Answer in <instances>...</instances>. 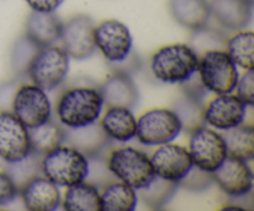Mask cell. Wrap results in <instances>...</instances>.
Listing matches in <instances>:
<instances>
[{"instance_id": "cell-1", "label": "cell", "mask_w": 254, "mask_h": 211, "mask_svg": "<svg viewBox=\"0 0 254 211\" xmlns=\"http://www.w3.org/2000/svg\"><path fill=\"white\" fill-rule=\"evenodd\" d=\"M103 108L99 87L88 84L67 87L57 98V121L64 128H79L98 122Z\"/></svg>"}, {"instance_id": "cell-2", "label": "cell", "mask_w": 254, "mask_h": 211, "mask_svg": "<svg viewBox=\"0 0 254 211\" xmlns=\"http://www.w3.org/2000/svg\"><path fill=\"white\" fill-rule=\"evenodd\" d=\"M198 55L189 44H169L159 47L150 57V71L166 84H180L197 72Z\"/></svg>"}, {"instance_id": "cell-3", "label": "cell", "mask_w": 254, "mask_h": 211, "mask_svg": "<svg viewBox=\"0 0 254 211\" xmlns=\"http://www.w3.org/2000/svg\"><path fill=\"white\" fill-rule=\"evenodd\" d=\"M88 168V158L66 143L60 144L41 156V174L57 186L67 188L86 180Z\"/></svg>"}, {"instance_id": "cell-4", "label": "cell", "mask_w": 254, "mask_h": 211, "mask_svg": "<svg viewBox=\"0 0 254 211\" xmlns=\"http://www.w3.org/2000/svg\"><path fill=\"white\" fill-rule=\"evenodd\" d=\"M106 163L114 179L128 184L136 191L148 186L155 178L148 154L134 146L112 148L107 153Z\"/></svg>"}, {"instance_id": "cell-5", "label": "cell", "mask_w": 254, "mask_h": 211, "mask_svg": "<svg viewBox=\"0 0 254 211\" xmlns=\"http://www.w3.org/2000/svg\"><path fill=\"white\" fill-rule=\"evenodd\" d=\"M69 56L59 45H49L36 50L26 69V76L46 92L54 91L67 78Z\"/></svg>"}, {"instance_id": "cell-6", "label": "cell", "mask_w": 254, "mask_h": 211, "mask_svg": "<svg viewBox=\"0 0 254 211\" xmlns=\"http://www.w3.org/2000/svg\"><path fill=\"white\" fill-rule=\"evenodd\" d=\"M197 76L210 93H232L240 77L238 67L225 50H210L198 56Z\"/></svg>"}, {"instance_id": "cell-7", "label": "cell", "mask_w": 254, "mask_h": 211, "mask_svg": "<svg viewBox=\"0 0 254 211\" xmlns=\"http://www.w3.org/2000/svg\"><path fill=\"white\" fill-rule=\"evenodd\" d=\"M181 132V122L171 108L146 109L136 118L135 138L143 145L156 146L170 143Z\"/></svg>"}, {"instance_id": "cell-8", "label": "cell", "mask_w": 254, "mask_h": 211, "mask_svg": "<svg viewBox=\"0 0 254 211\" xmlns=\"http://www.w3.org/2000/svg\"><path fill=\"white\" fill-rule=\"evenodd\" d=\"M10 107L15 117L29 129L46 123L52 117V103L47 92L32 82L15 88Z\"/></svg>"}, {"instance_id": "cell-9", "label": "cell", "mask_w": 254, "mask_h": 211, "mask_svg": "<svg viewBox=\"0 0 254 211\" xmlns=\"http://www.w3.org/2000/svg\"><path fill=\"white\" fill-rule=\"evenodd\" d=\"M189 134L188 150L192 164L202 170L213 173L228 155L222 134L206 124Z\"/></svg>"}, {"instance_id": "cell-10", "label": "cell", "mask_w": 254, "mask_h": 211, "mask_svg": "<svg viewBox=\"0 0 254 211\" xmlns=\"http://www.w3.org/2000/svg\"><path fill=\"white\" fill-rule=\"evenodd\" d=\"M94 44L111 65L124 61L133 52V36L128 26L116 19L94 25Z\"/></svg>"}, {"instance_id": "cell-11", "label": "cell", "mask_w": 254, "mask_h": 211, "mask_svg": "<svg viewBox=\"0 0 254 211\" xmlns=\"http://www.w3.org/2000/svg\"><path fill=\"white\" fill-rule=\"evenodd\" d=\"M60 46L69 59L86 60L96 52L93 20L84 14L73 15L62 22Z\"/></svg>"}, {"instance_id": "cell-12", "label": "cell", "mask_w": 254, "mask_h": 211, "mask_svg": "<svg viewBox=\"0 0 254 211\" xmlns=\"http://www.w3.org/2000/svg\"><path fill=\"white\" fill-rule=\"evenodd\" d=\"M247 108L235 93H217L203 102V121L216 131H227L243 123Z\"/></svg>"}, {"instance_id": "cell-13", "label": "cell", "mask_w": 254, "mask_h": 211, "mask_svg": "<svg viewBox=\"0 0 254 211\" xmlns=\"http://www.w3.org/2000/svg\"><path fill=\"white\" fill-rule=\"evenodd\" d=\"M212 178L213 184L231 198H246L253 190L254 175L246 159L227 155L223 163L213 171Z\"/></svg>"}, {"instance_id": "cell-14", "label": "cell", "mask_w": 254, "mask_h": 211, "mask_svg": "<svg viewBox=\"0 0 254 211\" xmlns=\"http://www.w3.org/2000/svg\"><path fill=\"white\" fill-rule=\"evenodd\" d=\"M149 158L156 176L178 184L193 165L188 148L174 141L156 145Z\"/></svg>"}, {"instance_id": "cell-15", "label": "cell", "mask_w": 254, "mask_h": 211, "mask_svg": "<svg viewBox=\"0 0 254 211\" xmlns=\"http://www.w3.org/2000/svg\"><path fill=\"white\" fill-rule=\"evenodd\" d=\"M31 153L29 128L11 111H0V159L14 163Z\"/></svg>"}, {"instance_id": "cell-16", "label": "cell", "mask_w": 254, "mask_h": 211, "mask_svg": "<svg viewBox=\"0 0 254 211\" xmlns=\"http://www.w3.org/2000/svg\"><path fill=\"white\" fill-rule=\"evenodd\" d=\"M25 209L30 211H55L61 206L60 188L42 174L32 176L19 188Z\"/></svg>"}, {"instance_id": "cell-17", "label": "cell", "mask_w": 254, "mask_h": 211, "mask_svg": "<svg viewBox=\"0 0 254 211\" xmlns=\"http://www.w3.org/2000/svg\"><path fill=\"white\" fill-rule=\"evenodd\" d=\"M98 123L112 141L127 143L135 138L136 117L130 108L123 106H106Z\"/></svg>"}, {"instance_id": "cell-18", "label": "cell", "mask_w": 254, "mask_h": 211, "mask_svg": "<svg viewBox=\"0 0 254 211\" xmlns=\"http://www.w3.org/2000/svg\"><path fill=\"white\" fill-rule=\"evenodd\" d=\"M211 16L227 30L246 29L253 16V0H211Z\"/></svg>"}, {"instance_id": "cell-19", "label": "cell", "mask_w": 254, "mask_h": 211, "mask_svg": "<svg viewBox=\"0 0 254 211\" xmlns=\"http://www.w3.org/2000/svg\"><path fill=\"white\" fill-rule=\"evenodd\" d=\"M64 143L78 149L87 158L102 156L104 149L111 145V139L106 136L98 122L79 127V128H64Z\"/></svg>"}, {"instance_id": "cell-20", "label": "cell", "mask_w": 254, "mask_h": 211, "mask_svg": "<svg viewBox=\"0 0 254 211\" xmlns=\"http://www.w3.org/2000/svg\"><path fill=\"white\" fill-rule=\"evenodd\" d=\"M104 106H123L133 109L139 102V91L131 76L114 71L99 87Z\"/></svg>"}, {"instance_id": "cell-21", "label": "cell", "mask_w": 254, "mask_h": 211, "mask_svg": "<svg viewBox=\"0 0 254 211\" xmlns=\"http://www.w3.org/2000/svg\"><path fill=\"white\" fill-rule=\"evenodd\" d=\"M62 21L55 12L32 11L25 24V36L39 47L55 45L60 41Z\"/></svg>"}, {"instance_id": "cell-22", "label": "cell", "mask_w": 254, "mask_h": 211, "mask_svg": "<svg viewBox=\"0 0 254 211\" xmlns=\"http://www.w3.org/2000/svg\"><path fill=\"white\" fill-rule=\"evenodd\" d=\"M168 7L173 19L191 31L208 24L211 17L208 0H168Z\"/></svg>"}, {"instance_id": "cell-23", "label": "cell", "mask_w": 254, "mask_h": 211, "mask_svg": "<svg viewBox=\"0 0 254 211\" xmlns=\"http://www.w3.org/2000/svg\"><path fill=\"white\" fill-rule=\"evenodd\" d=\"M101 211H133L138 204V191L121 180L108 181L99 191Z\"/></svg>"}, {"instance_id": "cell-24", "label": "cell", "mask_w": 254, "mask_h": 211, "mask_svg": "<svg viewBox=\"0 0 254 211\" xmlns=\"http://www.w3.org/2000/svg\"><path fill=\"white\" fill-rule=\"evenodd\" d=\"M61 205L66 211H99V189L87 180L67 186L62 195Z\"/></svg>"}, {"instance_id": "cell-25", "label": "cell", "mask_w": 254, "mask_h": 211, "mask_svg": "<svg viewBox=\"0 0 254 211\" xmlns=\"http://www.w3.org/2000/svg\"><path fill=\"white\" fill-rule=\"evenodd\" d=\"M222 138L225 141L228 155L252 160L254 156V128L252 124L241 123L233 128L223 131Z\"/></svg>"}, {"instance_id": "cell-26", "label": "cell", "mask_w": 254, "mask_h": 211, "mask_svg": "<svg viewBox=\"0 0 254 211\" xmlns=\"http://www.w3.org/2000/svg\"><path fill=\"white\" fill-rule=\"evenodd\" d=\"M225 51L232 61L243 70L254 67V32L252 30L242 29L227 37Z\"/></svg>"}, {"instance_id": "cell-27", "label": "cell", "mask_w": 254, "mask_h": 211, "mask_svg": "<svg viewBox=\"0 0 254 211\" xmlns=\"http://www.w3.org/2000/svg\"><path fill=\"white\" fill-rule=\"evenodd\" d=\"M30 144H31V151L44 155L47 151L52 150L54 148L64 143V127L52 119L49 122L35 128L29 129Z\"/></svg>"}, {"instance_id": "cell-28", "label": "cell", "mask_w": 254, "mask_h": 211, "mask_svg": "<svg viewBox=\"0 0 254 211\" xmlns=\"http://www.w3.org/2000/svg\"><path fill=\"white\" fill-rule=\"evenodd\" d=\"M178 186V183L165 180L155 175L148 186L138 190V198H140L151 209H161L175 195Z\"/></svg>"}, {"instance_id": "cell-29", "label": "cell", "mask_w": 254, "mask_h": 211, "mask_svg": "<svg viewBox=\"0 0 254 211\" xmlns=\"http://www.w3.org/2000/svg\"><path fill=\"white\" fill-rule=\"evenodd\" d=\"M171 109L175 112L179 121L181 122L183 131L188 132V133L195 131L198 127L205 126L202 102L195 101V99L183 96L181 98L176 99L174 102Z\"/></svg>"}, {"instance_id": "cell-30", "label": "cell", "mask_w": 254, "mask_h": 211, "mask_svg": "<svg viewBox=\"0 0 254 211\" xmlns=\"http://www.w3.org/2000/svg\"><path fill=\"white\" fill-rule=\"evenodd\" d=\"M227 36L222 30L210 26L208 24L193 30L189 45L200 56L210 50H225Z\"/></svg>"}, {"instance_id": "cell-31", "label": "cell", "mask_w": 254, "mask_h": 211, "mask_svg": "<svg viewBox=\"0 0 254 211\" xmlns=\"http://www.w3.org/2000/svg\"><path fill=\"white\" fill-rule=\"evenodd\" d=\"M41 156L40 154L31 151L21 160L6 163L7 166L5 169V173L12 179L17 189L30 178L41 174Z\"/></svg>"}, {"instance_id": "cell-32", "label": "cell", "mask_w": 254, "mask_h": 211, "mask_svg": "<svg viewBox=\"0 0 254 211\" xmlns=\"http://www.w3.org/2000/svg\"><path fill=\"white\" fill-rule=\"evenodd\" d=\"M39 49L36 44L27 39L26 36H22L15 42L14 47L11 51V67L14 72L19 76H26V69L29 66L30 61H31L32 56Z\"/></svg>"}, {"instance_id": "cell-33", "label": "cell", "mask_w": 254, "mask_h": 211, "mask_svg": "<svg viewBox=\"0 0 254 211\" xmlns=\"http://www.w3.org/2000/svg\"><path fill=\"white\" fill-rule=\"evenodd\" d=\"M212 173H208V171L192 165V168L186 174L185 178L180 180L179 186H183V188L191 191H202L207 189L208 186L212 185Z\"/></svg>"}, {"instance_id": "cell-34", "label": "cell", "mask_w": 254, "mask_h": 211, "mask_svg": "<svg viewBox=\"0 0 254 211\" xmlns=\"http://www.w3.org/2000/svg\"><path fill=\"white\" fill-rule=\"evenodd\" d=\"M236 96L248 107H253L254 104V71L253 69L245 70L242 74H240L237 83L235 87Z\"/></svg>"}, {"instance_id": "cell-35", "label": "cell", "mask_w": 254, "mask_h": 211, "mask_svg": "<svg viewBox=\"0 0 254 211\" xmlns=\"http://www.w3.org/2000/svg\"><path fill=\"white\" fill-rule=\"evenodd\" d=\"M180 86L181 89H183L184 96L195 99V101L202 102V103L207 99V94L210 93V92L203 87V84L201 83L197 73L193 74V76L191 77V78H189L188 81L180 83Z\"/></svg>"}, {"instance_id": "cell-36", "label": "cell", "mask_w": 254, "mask_h": 211, "mask_svg": "<svg viewBox=\"0 0 254 211\" xmlns=\"http://www.w3.org/2000/svg\"><path fill=\"white\" fill-rule=\"evenodd\" d=\"M19 196V189L5 171H0V206L9 205Z\"/></svg>"}, {"instance_id": "cell-37", "label": "cell", "mask_w": 254, "mask_h": 211, "mask_svg": "<svg viewBox=\"0 0 254 211\" xmlns=\"http://www.w3.org/2000/svg\"><path fill=\"white\" fill-rule=\"evenodd\" d=\"M64 0H25L32 11L55 12Z\"/></svg>"}, {"instance_id": "cell-38", "label": "cell", "mask_w": 254, "mask_h": 211, "mask_svg": "<svg viewBox=\"0 0 254 211\" xmlns=\"http://www.w3.org/2000/svg\"><path fill=\"white\" fill-rule=\"evenodd\" d=\"M15 88H16V87H15ZM15 88L14 84L10 83V82L0 84V111H6V109H5V106H6V104L10 106V103L7 102V96H14Z\"/></svg>"}]
</instances>
